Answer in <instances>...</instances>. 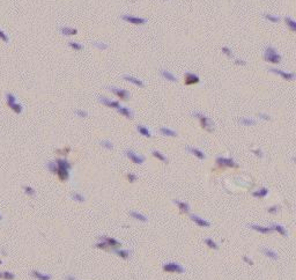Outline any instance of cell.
I'll use <instances>...</instances> for the list:
<instances>
[{
  "label": "cell",
  "instance_id": "7c38bea8",
  "mask_svg": "<svg viewBox=\"0 0 296 280\" xmlns=\"http://www.w3.org/2000/svg\"><path fill=\"white\" fill-rule=\"evenodd\" d=\"M99 102H101V103H103V104L106 105V107H109V108L117 109V108H119V107H120V104H119L118 101H111L110 98L106 97V96H99Z\"/></svg>",
  "mask_w": 296,
  "mask_h": 280
},
{
  "label": "cell",
  "instance_id": "83f0119b",
  "mask_svg": "<svg viewBox=\"0 0 296 280\" xmlns=\"http://www.w3.org/2000/svg\"><path fill=\"white\" fill-rule=\"evenodd\" d=\"M138 132L141 134V136H144V137H147V138H151V131L148 130V127H146L144 125H138Z\"/></svg>",
  "mask_w": 296,
  "mask_h": 280
},
{
  "label": "cell",
  "instance_id": "f907efd6",
  "mask_svg": "<svg viewBox=\"0 0 296 280\" xmlns=\"http://www.w3.org/2000/svg\"><path fill=\"white\" fill-rule=\"evenodd\" d=\"M243 261L246 262V263H248V264H250V265H252V264H253V261H252L251 258H249L248 256H244V257H243Z\"/></svg>",
  "mask_w": 296,
  "mask_h": 280
},
{
  "label": "cell",
  "instance_id": "d6a6232c",
  "mask_svg": "<svg viewBox=\"0 0 296 280\" xmlns=\"http://www.w3.org/2000/svg\"><path fill=\"white\" fill-rule=\"evenodd\" d=\"M71 196H72L73 200H75V202H78V203H83L86 200L85 196L79 193V192H72V195Z\"/></svg>",
  "mask_w": 296,
  "mask_h": 280
},
{
  "label": "cell",
  "instance_id": "b9f144b4",
  "mask_svg": "<svg viewBox=\"0 0 296 280\" xmlns=\"http://www.w3.org/2000/svg\"><path fill=\"white\" fill-rule=\"evenodd\" d=\"M93 44H94L95 48H97V49H99V50H106V49H108V44H106V43L95 42V43H93Z\"/></svg>",
  "mask_w": 296,
  "mask_h": 280
},
{
  "label": "cell",
  "instance_id": "484cf974",
  "mask_svg": "<svg viewBox=\"0 0 296 280\" xmlns=\"http://www.w3.org/2000/svg\"><path fill=\"white\" fill-rule=\"evenodd\" d=\"M267 195H268V190L266 189V188H262V189L252 192V196L256 197V198H264V197H266Z\"/></svg>",
  "mask_w": 296,
  "mask_h": 280
},
{
  "label": "cell",
  "instance_id": "8d00e7d4",
  "mask_svg": "<svg viewBox=\"0 0 296 280\" xmlns=\"http://www.w3.org/2000/svg\"><path fill=\"white\" fill-rule=\"evenodd\" d=\"M265 19L268 20V21H271V22H274V23H276V22H279V21H280V18H279V16L272 15V14H265Z\"/></svg>",
  "mask_w": 296,
  "mask_h": 280
},
{
  "label": "cell",
  "instance_id": "603a6c76",
  "mask_svg": "<svg viewBox=\"0 0 296 280\" xmlns=\"http://www.w3.org/2000/svg\"><path fill=\"white\" fill-rule=\"evenodd\" d=\"M161 75L167 80V81H170V82H176L177 81V78L169 71H165V70H162L161 71Z\"/></svg>",
  "mask_w": 296,
  "mask_h": 280
},
{
  "label": "cell",
  "instance_id": "8fae6325",
  "mask_svg": "<svg viewBox=\"0 0 296 280\" xmlns=\"http://www.w3.org/2000/svg\"><path fill=\"white\" fill-rule=\"evenodd\" d=\"M270 72L274 73V74H279V75H281L285 80H293V79H295V74H294V73L285 72V71H282V70H278V68H270Z\"/></svg>",
  "mask_w": 296,
  "mask_h": 280
},
{
  "label": "cell",
  "instance_id": "9c48e42d",
  "mask_svg": "<svg viewBox=\"0 0 296 280\" xmlns=\"http://www.w3.org/2000/svg\"><path fill=\"white\" fill-rule=\"evenodd\" d=\"M190 219L194 222L197 226H199V227H205V228L211 227V223H210V222L207 221V220H205V219H203V218H200V216L197 214H191Z\"/></svg>",
  "mask_w": 296,
  "mask_h": 280
},
{
  "label": "cell",
  "instance_id": "2e32d148",
  "mask_svg": "<svg viewBox=\"0 0 296 280\" xmlns=\"http://www.w3.org/2000/svg\"><path fill=\"white\" fill-rule=\"evenodd\" d=\"M102 237V236H101ZM102 240L106 242V245L108 247H111V248H119L122 245V243L117 240H115L113 237H102Z\"/></svg>",
  "mask_w": 296,
  "mask_h": 280
},
{
  "label": "cell",
  "instance_id": "74e56055",
  "mask_svg": "<svg viewBox=\"0 0 296 280\" xmlns=\"http://www.w3.org/2000/svg\"><path fill=\"white\" fill-rule=\"evenodd\" d=\"M23 191H24L26 195H28V196H35V193H36L35 189H33V188L29 186V185H24V186H23Z\"/></svg>",
  "mask_w": 296,
  "mask_h": 280
},
{
  "label": "cell",
  "instance_id": "11a10c76",
  "mask_svg": "<svg viewBox=\"0 0 296 280\" xmlns=\"http://www.w3.org/2000/svg\"><path fill=\"white\" fill-rule=\"evenodd\" d=\"M1 219H2V216H1V215H0V220H1Z\"/></svg>",
  "mask_w": 296,
  "mask_h": 280
},
{
  "label": "cell",
  "instance_id": "816d5d0a",
  "mask_svg": "<svg viewBox=\"0 0 296 280\" xmlns=\"http://www.w3.org/2000/svg\"><path fill=\"white\" fill-rule=\"evenodd\" d=\"M235 63H236L237 65H246V63H245L244 60H241V59H236Z\"/></svg>",
  "mask_w": 296,
  "mask_h": 280
},
{
  "label": "cell",
  "instance_id": "e0dca14e",
  "mask_svg": "<svg viewBox=\"0 0 296 280\" xmlns=\"http://www.w3.org/2000/svg\"><path fill=\"white\" fill-rule=\"evenodd\" d=\"M262 252L264 254V256L268 257L271 259H274V261L278 259V254H276L274 250L270 249V248H262Z\"/></svg>",
  "mask_w": 296,
  "mask_h": 280
},
{
  "label": "cell",
  "instance_id": "4fadbf2b",
  "mask_svg": "<svg viewBox=\"0 0 296 280\" xmlns=\"http://www.w3.org/2000/svg\"><path fill=\"white\" fill-rule=\"evenodd\" d=\"M250 228L253 229V230H256V232H258V233H262V234H271V233L274 232L271 227H264V226L256 225V223H251Z\"/></svg>",
  "mask_w": 296,
  "mask_h": 280
},
{
  "label": "cell",
  "instance_id": "5b68a950",
  "mask_svg": "<svg viewBox=\"0 0 296 280\" xmlns=\"http://www.w3.org/2000/svg\"><path fill=\"white\" fill-rule=\"evenodd\" d=\"M163 271L169 272V273H183L184 272V268H183V266H181L179 264H177V263L170 262V263L163 265Z\"/></svg>",
  "mask_w": 296,
  "mask_h": 280
},
{
  "label": "cell",
  "instance_id": "7bdbcfd3",
  "mask_svg": "<svg viewBox=\"0 0 296 280\" xmlns=\"http://www.w3.org/2000/svg\"><path fill=\"white\" fill-rule=\"evenodd\" d=\"M0 41H2V42H5V43H7V42L9 41L8 35H7L4 30H1V29H0Z\"/></svg>",
  "mask_w": 296,
  "mask_h": 280
},
{
  "label": "cell",
  "instance_id": "f1b7e54d",
  "mask_svg": "<svg viewBox=\"0 0 296 280\" xmlns=\"http://www.w3.org/2000/svg\"><path fill=\"white\" fill-rule=\"evenodd\" d=\"M12 110L14 111V112H16V114H21L22 112V110H23V107H22V104H20L18 101L16 102H13V103H9V104H7Z\"/></svg>",
  "mask_w": 296,
  "mask_h": 280
},
{
  "label": "cell",
  "instance_id": "d6986e66",
  "mask_svg": "<svg viewBox=\"0 0 296 280\" xmlns=\"http://www.w3.org/2000/svg\"><path fill=\"white\" fill-rule=\"evenodd\" d=\"M60 33L64 36H74L78 34V30L74 28H70V27H61L60 28Z\"/></svg>",
  "mask_w": 296,
  "mask_h": 280
},
{
  "label": "cell",
  "instance_id": "f5cc1de1",
  "mask_svg": "<svg viewBox=\"0 0 296 280\" xmlns=\"http://www.w3.org/2000/svg\"><path fill=\"white\" fill-rule=\"evenodd\" d=\"M66 280H76V279H75L73 275H67V277H66Z\"/></svg>",
  "mask_w": 296,
  "mask_h": 280
},
{
  "label": "cell",
  "instance_id": "7402d4cb",
  "mask_svg": "<svg viewBox=\"0 0 296 280\" xmlns=\"http://www.w3.org/2000/svg\"><path fill=\"white\" fill-rule=\"evenodd\" d=\"M273 230H275V232H278L279 234H281L282 236H287V230H286V228L283 227V226H281V225H279V223H272L270 226Z\"/></svg>",
  "mask_w": 296,
  "mask_h": 280
},
{
  "label": "cell",
  "instance_id": "f35d334b",
  "mask_svg": "<svg viewBox=\"0 0 296 280\" xmlns=\"http://www.w3.org/2000/svg\"><path fill=\"white\" fill-rule=\"evenodd\" d=\"M101 146L106 148V150H112L113 148V145H112V143L110 140H102L101 141Z\"/></svg>",
  "mask_w": 296,
  "mask_h": 280
},
{
  "label": "cell",
  "instance_id": "d590c367",
  "mask_svg": "<svg viewBox=\"0 0 296 280\" xmlns=\"http://www.w3.org/2000/svg\"><path fill=\"white\" fill-rule=\"evenodd\" d=\"M68 45L71 46L73 50H75V51H79V50H82V44H80V43H78V42H70L68 43Z\"/></svg>",
  "mask_w": 296,
  "mask_h": 280
},
{
  "label": "cell",
  "instance_id": "ab89813d",
  "mask_svg": "<svg viewBox=\"0 0 296 280\" xmlns=\"http://www.w3.org/2000/svg\"><path fill=\"white\" fill-rule=\"evenodd\" d=\"M95 247H96V248H99V249H103V250H106V249L109 248V247H108V245H106V242H104V241H103V240H102V237H99V241L97 242L96 244H95Z\"/></svg>",
  "mask_w": 296,
  "mask_h": 280
},
{
  "label": "cell",
  "instance_id": "9a60e30c",
  "mask_svg": "<svg viewBox=\"0 0 296 280\" xmlns=\"http://www.w3.org/2000/svg\"><path fill=\"white\" fill-rule=\"evenodd\" d=\"M174 204H176V205H177V207L179 209L181 213H189V212H190V205H189L187 203L181 202V200L175 199V200H174Z\"/></svg>",
  "mask_w": 296,
  "mask_h": 280
},
{
  "label": "cell",
  "instance_id": "6da1fadb",
  "mask_svg": "<svg viewBox=\"0 0 296 280\" xmlns=\"http://www.w3.org/2000/svg\"><path fill=\"white\" fill-rule=\"evenodd\" d=\"M57 164V175L59 177L60 181H67L70 177V169H71V163L66 159H57L56 160Z\"/></svg>",
  "mask_w": 296,
  "mask_h": 280
},
{
  "label": "cell",
  "instance_id": "bcb514c9",
  "mask_svg": "<svg viewBox=\"0 0 296 280\" xmlns=\"http://www.w3.org/2000/svg\"><path fill=\"white\" fill-rule=\"evenodd\" d=\"M127 180H128L131 183H134L137 180H138V177H137V175H134V174L130 173V174H127Z\"/></svg>",
  "mask_w": 296,
  "mask_h": 280
},
{
  "label": "cell",
  "instance_id": "681fc988",
  "mask_svg": "<svg viewBox=\"0 0 296 280\" xmlns=\"http://www.w3.org/2000/svg\"><path fill=\"white\" fill-rule=\"evenodd\" d=\"M258 116L262 118V119H265V120H270V119H271V117L268 116V115H266V114H262V112H260V114H258Z\"/></svg>",
  "mask_w": 296,
  "mask_h": 280
},
{
  "label": "cell",
  "instance_id": "f546056e",
  "mask_svg": "<svg viewBox=\"0 0 296 280\" xmlns=\"http://www.w3.org/2000/svg\"><path fill=\"white\" fill-rule=\"evenodd\" d=\"M151 154H153V156L156 157V159H158V160H160V161H162V162H164V163L168 162V159H167V156H164V155H163L161 152L154 150L153 152H151Z\"/></svg>",
  "mask_w": 296,
  "mask_h": 280
},
{
  "label": "cell",
  "instance_id": "ba28073f",
  "mask_svg": "<svg viewBox=\"0 0 296 280\" xmlns=\"http://www.w3.org/2000/svg\"><path fill=\"white\" fill-rule=\"evenodd\" d=\"M110 91H111L116 96H118L120 100L127 101V100L130 98V93L126 91V89H122V88H117V87H110Z\"/></svg>",
  "mask_w": 296,
  "mask_h": 280
},
{
  "label": "cell",
  "instance_id": "60d3db41",
  "mask_svg": "<svg viewBox=\"0 0 296 280\" xmlns=\"http://www.w3.org/2000/svg\"><path fill=\"white\" fill-rule=\"evenodd\" d=\"M2 273V278H5L7 280H13L15 279V275H14L12 272H9V271H5V272H1Z\"/></svg>",
  "mask_w": 296,
  "mask_h": 280
},
{
  "label": "cell",
  "instance_id": "db71d44e",
  "mask_svg": "<svg viewBox=\"0 0 296 280\" xmlns=\"http://www.w3.org/2000/svg\"><path fill=\"white\" fill-rule=\"evenodd\" d=\"M1 278H2V273H1V272H0V279H1Z\"/></svg>",
  "mask_w": 296,
  "mask_h": 280
},
{
  "label": "cell",
  "instance_id": "c3c4849f",
  "mask_svg": "<svg viewBox=\"0 0 296 280\" xmlns=\"http://www.w3.org/2000/svg\"><path fill=\"white\" fill-rule=\"evenodd\" d=\"M252 153H253V154H256L257 156H259V157H263L264 156L263 152H262L260 150H252Z\"/></svg>",
  "mask_w": 296,
  "mask_h": 280
},
{
  "label": "cell",
  "instance_id": "836d02e7",
  "mask_svg": "<svg viewBox=\"0 0 296 280\" xmlns=\"http://www.w3.org/2000/svg\"><path fill=\"white\" fill-rule=\"evenodd\" d=\"M205 244H207V247L211 248V249H214V250H217V249H219L217 243L214 241V240H212V239H206V240H205Z\"/></svg>",
  "mask_w": 296,
  "mask_h": 280
},
{
  "label": "cell",
  "instance_id": "8992f818",
  "mask_svg": "<svg viewBox=\"0 0 296 280\" xmlns=\"http://www.w3.org/2000/svg\"><path fill=\"white\" fill-rule=\"evenodd\" d=\"M125 155L130 160H131L133 163H135V164H142V163L145 162V156H142V155H139L137 153H134L133 150H125Z\"/></svg>",
  "mask_w": 296,
  "mask_h": 280
},
{
  "label": "cell",
  "instance_id": "7dc6e473",
  "mask_svg": "<svg viewBox=\"0 0 296 280\" xmlns=\"http://www.w3.org/2000/svg\"><path fill=\"white\" fill-rule=\"evenodd\" d=\"M267 212L271 213V214H274V213L278 212V206H271V207L267 209Z\"/></svg>",
  "mask_w": 296,
  "mask_h": 280
},
{
  "label": "cell",
  "instance_id": "d4e9b609",
  "mask_svg": "<svg viewBox=\"0 0 296 280\" xmlns=\"http://www.w3.org/2000/svg\"><path fill=\"white\" fill-rule=\"evenodd\" d=\"M113 252L119 256L120 258H124V259H127L130 257V250H125V249H116L113 250Z\"/></svg>",
  "mask_w": 296,
  "mask_h": 280
},
{
  "label": "cell",
  "instance_id": "52a82bcc",
  "mask_svg": "<svg viewBox=\"0 0 296 280\" xmlns=\"http://www.w3.org/2000/svg\"><path fill=\"white\" fill-rule=\"evenodd\" d=\"M122 19L128 22V23H132V25H138V26H141V25H145L147 22V20L144 19V18H139V16H134V15H123Z\"/></svg>",
  "mask_w": 296,
  "mask_h": 280
},
{
  "label": "cell",
  "instance_id": "3957f363",
  "mask_svg": "<svg viewBox=\"0 0 296 280\" xmlns=\"http://www.w3.org/2000/svg\"><path fill=\"white\" fill-rule=\"evenodd\" d=\"M194 117H197L199 120H200V124H201V127L205 129V130H207L208 132H212V131L214 130V127H213V123H212V120L210 119L208 117H206L204 114H201V112H193L192 114Z\"/></svg>",
  "mask_w": 296,
  "mask_h": 280
},
{
  "label": "cell",
  "instance_id": "f6af8a7d",
  "mask_svg": "<svg viewBox=\"0 0 296 280\" xmlns=\"http://www.w3.org/2000/svg\"><path fill=\"white\" fill-rule=\"evenodd\" d=\"M222 52H223L226 56H228V57H233V51H231L228 46H223V48H222Z\"/></svg>",
  "mask_w": 296,
  "mask_h": 280
},
{
  "label": "cell",
  "instance_id": "30bf717a",
  "mask_svg": "<svg viewBox=\"0 0 296 280\" xmlns=\"http://www.w3.org/2000/svg\"><path fill=\"white\" fill-rule=\"evenodd\" d=\"M199 81H200V79H199V77H198L197 74L191 73V72H189V73L185 74L184 82L186 84V85H189V86L196 85V84H199Z\"/></svg>",
  "mask_w": 296,
  "mask_h": 280
},
{
  "label": "cell",
  "instance_id": "277c9868",
  "mask_svg": "<svg viewBox=\"0 0 296 280\" xmlns=\"http://www.w3.org/2000/svg\"><path fill=\"white\" fill-rule=\"evenodd\" d=\"M216 164L219 167H229V168H237L238 164H237L234 159L231 157H223V156H219L216 159Z\"/></svg>",
  "mask_w": 296,
  "mask_h": 280
},
{
  "label": "cell",
  "instance_id": "5bb4252c",
  "mask_svg": "<svg viewBox=\"0 0 296 280\" xmlns=\"http://www.w3.org/2000/svg\"><path fill=\"white\" fill-rule=\"evenodd\" d=\"M186 150H187L189 153H191L192 155H194V156H197L198 159H200V160H205V159H206V155H205L204 152L200 150H198V148L187 146V147H186Z\"/></svg>",
  "mask_w": 296,
  "mask_h": 280
},
{
  "label": "cell",
  "instance_id": "cb8c5ba5",
  "mask_svg": "<svg viewBox=\"0 0 296 280\" xmlns=\"http://www.w3.org/2000/svg\"><path fill=\"white\" fill-rule=\"evenodd\" d=\"M160 133L164 137H176L177 136V132L174 130H171L169 127H161L160 129Z\"/></svg>",
  "mask_w": 296,
  "mask_h": 280
},
{
  "label": "cell",
  "instance_id": "ac0fdd59",
  "mask_svg": "<svg viewBox=\"0 0 296 280\" xmlns=\"http://www.w3.org/2000/svg\"><path fill=\"white\" fill-rule=\"evenodd\" d=\"M123 78H124V80L131 82V84H133V85L138 86V87H144V82H142L140 79L134 78V77H132V75H124Z\"/></svg>",
  "mask_w": 296,
  "mask_h": 280
},
{
  "label": "cell",
  "instance_id": "ffe728a7",
  "mask_svg": "<svg viewBox=\"0 0 296 280\" xmlns=\"http://www.w3.org/2000/svg\"><path fill=\"white\" fill-rule=\"evenodd\" d=\"M31 275H33L34 278H36L37 280H51V275L42 273L40 271H36V270L31 271Z\"/></svg>",
  "mask_w": 296,
  "mask_h": 280
},
{
  "label": "cell",
  "instance_id": "1f68e13d",
  "mask_svg": "<svg viewBox=\"0 0 296 280\" xmlns=\"http://www.w3.org/2000/svg\"><path fill=\"white\" fill-rule=\"evenodd\" d=\"M285 21H286L287 26L289 27V29L291 30V31H296V22L294 21V20L288 18V16H286V18H285Z\"/></svg>",
  "mask_w": 296,
  "mask_h": 280
},
{
  "label": "cell",
  "instance_id": "44dd1931",
  "mask_svg": "<svg viewBox=\"0 0 296 280\" xmlns=\"http://www.w3.org/2000/svg\"><path fill=\"white\" fill-rule=\"evenodd\" d=\"M117 111H118L120 115H123V116H125L126 118H128V119H132L133 118V114H132V111L128 109V108H126V107H119L117 108Z\"/></svg>",
  "mask_w": 296,
  "mask_h": 280
},
{
  "label": "cell",
  "instance_id": "4316f807",
  "mask_svg": "<svg viewBox=\"0 0 296 280\" xmlns=\"http://www.w3.org/2000/svg\"><path fill=\"white\" fill-rule=\"evenodd\" d=\"M130 215H131L133 219L138 220V221H141V222L147 221V218H146L145 215L141 214V213H139V212H135V211H131V212H130Z\"/></svg>",
  "mask_w": 296,
  "mask_h": 280
},
{
  "label": "cell",
  "instance_id": "e575fe53",
  "mask_svg": "<svg viewBox=\"0 0 296 280\" xmlns=\"http://www.w3.org/2000/svg\"><path fill=\"white\" fill-rule=\"evenodd\" d=\"M46 167H47V169L50 170L51 173H53V174L57 173V164H56V161H50V162H47Z\"/></svg>",
  "mask_w": 296,
  "mask_h": 280
},
{
  "label": "cell",
  "instance_id": "4dcf8cb0",
  "mask_svg": "<svg viewBox=\"0 0 296 280\" xmlns=\"http://www.w3.org/2000/svg\"><path fill=\"white\" fill-rule=\"evenodd\" d=\"M239 123L244 125V126H252V125H256L257 122L255 119H252V118H241Z\"/></svg>",
  "mask_w": 296,
  "mask_h": 280
},
{
  "label": "cell",
  "instance_id": "ee69618b",
  "mask_svg": "<svg viewBox=\"0 0 296 280\" xmlns=\"http://www.w3.org/2000/svg\"><path fill=\"white\" fill-rule=\"evenodd\" d=\"M75 115H78L79 117L81 118H85L88 116V114H87V111H83L81 110V109H78V110H75Z\"/></svg>",
  "mask_w": 296,
  "mask_h": 280
},
{
  "label": "cell",
  "instance_id": "7a4b0ae2",
  "mask_svg": "<svg viewBox=\"0 0 296 280\" xmlns=\"http://www.w3.org/2000/svg\"><path fill=\"white\" fill-rule=\"evenodd\" d=\"M264 58L266 61H268L271 64H279L280 60H281V57L280 54L278 53L274 48L272 46H266L265 49V53H264Z\"/></svg>",
  "mask_w": 296,
  "mask_h": 280
}]
</instances>
